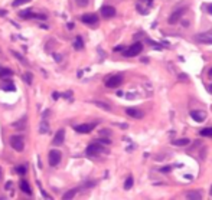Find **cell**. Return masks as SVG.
<instances>
[{
	"label": "cell",
	"instance_id": "10",
	"mask_svg": "<svg viewBox=\"0 0 212 200\" xmlns=\"http://www.w3.org/2000/svg\"><path fill=\"white\" fill-rule=\"evenodd\" d=\"M93 128H94V124H81V125L75 127V131L81 133V134H88V133L93 131Z\"/></svg>",
	"mask_w": 212,
	"mask_h": 200
},
{
	"label": "cell",
	"instance_id": "31",
	"mask_svg": "<svg viewBox=\"0 0 212 200\" xmlns=\"http://www.w3.org/2000/svg\"><path fill=\"white\" fill-rule=\"evenodd\" d=\"M98 142H100V144H110V142H111V141H110L108 138H100V140H98Z\"/></svg>",
	"mask_w": 212,
	"mask_h": 200
},
{
	"label": "cell",
	"instance_id": "21",
	"mask_svg": "<svg viewBox=\"0 0 212 200\" xmlns=\"http://www.w3.org/2000/svg\"><path fill=\"white\" fill-rule=\"evenodd\" d=\"M77 192H78V189H72V190H69V192H66V193L64 194V197H62V199H65V200L72 199L74 196L77 194Z\"/></svg>",
	"mask_w": 212,
	"mask_h": 200
},
{
	"label": "cell",
	"instance_id": "23",
	"mask_svg": "<svg viewBox=\"0 0 212 200\" xmlns=\"http://www.w3.org/2000/svg\"><path fill=\"white\" fill-rule=\"evenodd\" d=\"M23 81H25L27 85H30V84H32V81H33V75L30 73V72H25V75H23Z\"/></svg>",
	"mask_w": 212,
	"mask_h": 200
},
{
	"label": "cell",
	"instance_id": "42",
	"mask_svg": "<svg viewBox=\"0 0 212 200\" xmlns=\"http://www.w3.org/2000/svg\"><path fill=\"white\" fill-rule=\"evenodd\" d=\"M71 95H72V92H65V94H64V97L65 98H69Z\"/></svg>",
	"mask_w": 212,
	"mask_h": 200
},
{
	"label": "cell",
	"instance_id": "11",
	"mask_svg": "<svg viewBox=\"0 0 212 200\" xmlns=\"http://www.w3.org/2000/svg\"><path fill=\"white\" fill-rule=\"evenodd\" d=\"M182 16H183V10H180V9H179V10H175V12H173L172 14L169 16V23H170V25H175V23H178Z\"/></svg>",
	"mask_w": 212,
	"mask_h": 200
},
{
	"label": "cell",
	"instance_id": "12",
	"mask_svg": "<svg viewBox=\"0 0 212 200\" xmlns=\"http://www.w3.org/2000/svg\"><path fill=\"white\" fill-rule=\"evenodd\" d=\"M64 140H65V130L61 128L56 134H55V138H53V145H61L62 142H64Z\"/></svg>",
	"mask_w": 212,
	"mask_h": 200
},
{
	"label": "cell",
	"instance_id": "49",
	"mask_svg": "<svg viewBox=\"0 0 212 200\" xmlns=\"http://www.w3.org/2000/svg\"><path fill=\"white\" fill-rule=\"evenodd\" d=\"M0 174H2V170H0Z\"/></svg>",
	"mask_w": 212,
	"mask_h": 200
},
{
	"label": "cell",
	"instance_id": "4",
	"mask_svg": "<svg viewBox=\"0 0 212 200\" xmlns=\"http://www.w3.org/2000/svg\"><path fill=\"white\" fill-rule=\"evenodd\" d=\"M10 145L13 147V150L16 151H22L23 147H25V142H23V138L19 136H14L10 138Z\"/></svg>",
	"mask_w": 212,
	"mask_h": 200
},
{
	"label": "cell",
	"instance_id": "27",
	"mask_svg": "<svg viewBox=\"0 0 212 200\" xmlns=\"http://www.w3.org/2000/svg\"><path fill=\"white\" fill-rule=\"evenodd\" d=\"M14 170H16V173H17V174L23 176L25 173H26V166H17V167L14 168Z\"/></svg>",
	"mask_w": 212,
	"mask_h": 200
},
{
	"label": "cell",
	"instance_id": "13",
	"mask_svg": "<svg viewBox=\"0 0 212 200\" xmlns=\"http://www.w3.org/2000/svg\"><path fill=\"white\" fill-rule=\"evenodd\" d=\"M126 112H127V115H128V117L137 118V120H140V118H143V117H144V114H143L140 110H137V108H127Z\"/></svg>",
	"mask_w": 212,
	"mask_h": 200
},
{
	"label": "cell",
	"instance_id": "25",
	"mask_svg": "<svg viewBox=\"0 0 212 200\" xmlns=\"http://www.w3.org/2000/svg\"><path fill=\"white\" fill-rule=\"evenodd\" d=\"M199 134H201V136H204V137H212V127L201 130V133H199Z\"/></svg>",
	"mask_w": 212,
	"mask_h": 200
},
{
	"label": "cell",
	"instance_id": "33",
	"mask_svg": "<svg viewBox=\"0 0 212 200\" xmlns=\"http://www.w3.org/2000/svg\"><path fill=\"white\" fill-rule=\"evenodd\" d=\"M53 58H55V61H56V62H61V61H62V56H61V55H58V53H55V55H53Z\"/></svg>",
	"mask_w": 212,
	"mask_h": 200
},
{
	"label": "cell",
	"instance_id": "44",
	"mask_svg": "<svg viewBox=\"0 0 212 200\" xmlns=\"http://www.w3.org/2000/svg\"><path fill=\"white\" fill-rule=\"evenodd\" d=\"M208 92H209V94H212V84L208 86Z\"/></svg>",
	"mask_w": 212,
	"mask_h": 200
},
{
	"label": "cell",
	"instance_id": "34",
	"mask_svg": "<svg viewBox=\"0 0 212 200\" xmlns=\"http://www.w3.org/2000/svg\"><path fill=\"white\" fill-rule=\"evenodd\" d=\"M170 170H172V167H169V166H166V167H163V168H162V170H160V171H162V173H167V171H170Z\"/></svg>",
	"mask_w": 212,
	"mask_h": 200
},
{
	"label": "cell",
	"instance_id": "17",
	"mask_svg": "<svg viewBox=\"0 0 212 200\" xmlns=\"http://www.w3.org/2000/svg\"><path fill=\"white\" fill-rule=\"evenodd\" d=\"M2 89L3 91H14L16 89V86H14V84L12 82V81H5V82H2Z\"/></svg>",
	"mask_w": 212,
	"mask_h": 200
},
{
	"label": "cell",
	"instance_id": "40",
	"mask_svg": "<svg viewBox=\"0 0 212 200\" xmlns=\"http://www.w3.org/2000/svg\"><path fill=\"white\" fill-rule=\"evenodd\" d=\"M206 10H208V12L212 14V5H208V6H206Z\"/></svg>",
	"mask_w": 212,
	"mask_h": 200
},
{
	"label": "cell",
	"instance_id": "41",
	"mask_svg": "<svg viewBox=\"0 0 212 200\" xmlns=\"http://www.w3.org/2000/svg\"><path fill=\"white\" fill-rule=\"evenodd\" d=\"M6 10H3V9H0V16H6Z\"/></svg>",
	"mask_w": 212,
	"mask_h": 200
},
{
	"label": "cell",
	"instance_id": "7",
	"mask_svg": "<svg viewBox=\"0 0 212 200\" xmlns=\"http://www.w3.org/2000/svg\"><path fill=\"white\" fill-rule=\"evenodd\" d=\"M81 20L84 23H87V25H95L98 22V16L94 14V13H87L84 16H81Z\"/></svg>",
	"mask_w": 212,
	"mask_h": 200
},
{
	"label": "cell",
	"instance_id": "19",
	"mask_svg": "<svg viewBox=\"0 0 212 200\" xmlns=\"http://www.w3.org/2000/svg\"><path fill=\"white\" fill-rule=\"evenodd\" d=\"M19 16L22 19H30V17H36V14H33L32 10H23L19 13Z\"/></svg>",
	"mask_w": 212,
	"mask_h": 200
},
{
	"label": "cell",
	"instance_id": "5",
	"mask_svg": "<svg viewBox=\"0 0 212 200\" xmlns=\"http://www.w3.org/2000/svg\"><path fill=\"white\" fill-rule=\"evenodd\" d=\"M191 117H192L193 121H196V123H204L206 120V112L204 110H193L191 111Z\"/></svg>",
	"mask_w": 212,
	"mask_h": 200
},
{
	"label": "cell",
	"instance_id": "39",
	"mask_svg": "<svg viewBox=\"0 0 212 200\" xmlns=\"http://www.w3.org/2000/svg\"><path fill=\"white\" fill-rule=\"evenodd\" d=\"M179 79H183V81H188V77H186V75H183V73H182V75H179Z\"/></svg>",
	"mask_w": 212,
	"mask_h": 200
},
{
	"label": "cell",
	"instance_id": "26",
	"mask_svg": "<svg viewBox=\"0 0 212 200\" xmlns=\"http://www.w3.org/2000/svg\"><path fill=\"white\" fill-rule=\"evenodd\" d=\"M13 127L16 130H23V128H25V118H23V120H20L19 123H14Z\"/></svg>",
	"mask_w": 212,
	"mask_h": 200
},
{
	"label": "cell",
	"instance_id": "22",
	"mask_svg": "<svg viewBox=\"0 0 212 200\" xmlns=\"http://www.w3.org/2000/svg\"><path fill=\"white\" fill-rule=\"evenodd\" d=\"M39 131H40V134H46L48 131H49V125H48L46 121H42V123H40Z\"/></svg>",
	"mask_w": 212,
	"mask_h": 200
},
{
	"label": "cell",
	"instance_id": "48",
	"mask_svg": "<svg viewBox=\"0 0 212 200\" xmlns=\"http://www.w3.org/2000/svg\"><path fill=\"white\" fill-rule=\"evenodd\" d=\"M211 196H212V189H211Z\"/></svg>",
	"mask_w": 212,
	"mask_h": 200
},
{
	"label": "cell",
	"instance_id": "36",
	"mask_svg": "<svg viewBox=\"0 0 212 200\" xmlns=\"http://www.w3.org/2000/svg\"><path fill=\"white\" fill-rule=\"evenodd\" d=\"M114 51H115V52H120V51H124V46H117V48H114Z\"/></svg>",
	"mask_w": 212,
	"mask_h": 200
},
{
	"label": "cell",
	"instance_id": "3",
	"mask_svg": "<svg viewBox=\"0 0 212 200\" xmlns=\"http://www.w3.org/2000/svg\"><path fill=\"white\" fill-rule=\"evenodd\" d=\"M123 84V77L121 75H114L106 79V86L107 88H117Z\"/></svg>",
	"mask_w": 212,
	"mask_h": 200
},
{
	"label": "cell",
	"instance_id": "2",
	"mask_svg": "<svg viewBox=\"0 0 212 200\" xmlns=\"http://www.w3.org/2000/svg\"><path fill=\"white\" fill-rule=\"evenodd\" d=\"M104 151V147L100 144V142H94V144H91V145H88L87 147V155H90V157H95V155L101 154Z\"/></svg>",
	"mask_w": 212,
	"mask_h": 200
},
{
	"label": "cell",
	"instance_id": "47",
	"mask_svg": "<svg viewBox=\"0 0 212 200\" xmlns=\"http://www.w3.org/2000/svg\"><path fill=\"white\" fill-rule=\"evenodd\" d=\"M143 2H146V0H143ZM147 2H149V3H152L153 0H147Z\"/></svg>",
	"mask_w": 212,
	"mask_h": 200
},
{
	"label": "cell",
	"instance_id": "28",
	"mask_svg": "<svg viewBox=\"0 0 212 200\" xmlns=\"http://www.w3.org/2000/svg\"><path fill=\"white\" fill-rule=\"evenodd\" d=\"M95 105H98L100 108H103V110H106V111H110L111 110V108H110V107H108V105H107V104H104V102H100V101H95Z\"/></svg>",
	"mask_w": 212,
	"mask_h": 200
},
{
	"label": "cell",
	"instance_id": "29",
	"mask_svg": "<svg viewBox=\"0 0 212 200\" xmlns=\"http://www.w3.org/2000/svg\"><path fill=\"white\" fill-rule=\"evenodd\" d=\"M27 2H30V0H14L13 2V7H17V6H22V5H25Z\"/></svg>",
	"mask_w": 212,
	"mask_h": 200
},
{
	"label": "cell",
	"instance_id": "37",
	"mask_svg": "<svg viewBox=\"0 0 212 200\" xmlns=\"http://www.w3.org/2000/svg\"><path fill=\"white\" fill-rule=\"evenodd\" d=\"M59 97H61V94H58V92H53V95H52L53 99H58Z\"/></svg>",
	"mask_w": 212,
	"mask_h": 200
},
{
	"label": "cell",
	"instance_id": "1",
	"mask_svg": "<svg viewBox=\"0 0 212 200\" xmlns=\"http://www.w3.org/2000/svg\"><path fill=\"white\" fill-rule=\"evenodd\" d=\"M143 51V43H140V42H136V43H133L130 48H127L126 51H123L124 53V56H136V55H139L140 52Z\"/></svg>",
	"mask_w": 212,
	"mask_h": 200
},
{
	"label": "cell",
	"instance_id": "30",
	"mask_svg": "<svg viewBox=\"0 0 212 200\" xmlns=\"http://www.w3.org/2000/svg\"><path fill=\"white\" fill-rule=\"evenodd\" d=\"M75 2H77V5H78L80 7H87L90 0H75Z\"/></svg>",
	"mask_w": 212,
	"mask_h": 200
},
{
	"label": "cell",
	"instance_id": "46",
	"mask_svg": "<svg viewBox=\"0 0 212 200\" xmlns=\"http://www.w3.org/2000/svg\"><path fill=\"white\" fill-rule=\"evenodd\" d=\"M68 29H74V23H68Z\"/></svg>",
	"mask_w": 212,
	"mask_h": 200
},
{
	"label": "cell",
	"instance_id": "35",
	"mask_svg": "<svg viewBox=\"0 0 212 200\" xmlns=\"http://www.w3.org/2000/svg\"><path fill=\"white\" fill-rule=\"evenodd\" d=\"M42 192V196L45 197V199H52V197H49V194H46V192H43V190H40Z\"/></svg>",
	"mask_w": 212,
	"mask_h": 200
},
{
	"label": "cell",
	"instance_id": "16",
	"mask_svg": "<svg viewBox=\"0 0 212 200\" xmlns=\"http://www.w3.org/2000/svg\"><path fill=\"white\" fill-rule=\"evenodd\" d=\"M13 75V71L9 69V68H0V78L2 79H6V78H10Z\"/></svg>",
	"mask_w": 212,
	"mask_h": 200
},
{
	"label": "cell",
	"instance_id": "8",
	"mask_svg": "<svg viewBox=\"0 0 212 200\" xmlns=\"http://www.w3.org/2000/svg\"><path fill=\"white\" fill-rule=\"evenodd\" d=\"M196 40L201 42V43H208V45H212V32L201 33V35L196 36Z\"/></svg>",
	"mask_w": 212,
	"mask_h": 200
},
{
	"label": "cell",
	"instance_id": "43",
	"mask_svg": "<svg viewBox=\"0 0 212 200\" xmlns=\"http://www.w3.org/2000/svg\"><path fill=\"white\" fill-rule=\"evenodd\" d=\"M10 187H12V183H10V181H7V183H6V190H9Z\"/></svg>",
	"mask_w": 212,
	"mask_h": 200
},
{
	"label": "cell",
	"instance_id": "45",
	"mask_svg": "<svg viewBox=\"0 0 212 200\" xmlns=\"http://www.w3.org/2000/svg\"><path fill=\"white\" fill-rule=\"evenodd\" d=\"M208 77H209V78H212V68H211V69H209V71H208Z\"/></svg>",
	"mask_w": 212,
	"mask_h": 200
},
{
	"label": "cell",
	"instance_id": "14",
	"mask_svg": "<svg viewBox=\"0 0 212 200\" xmlns=\"http://www.w3.org/2000/svg\"><path fill=\"white\" fill-rule=\"evenodd\" d=\"M186 199L188 200H201L202 199V193L201 192H188L186 193Z\"/></svg>",
	"mask_w": 212,
	"mask_h": 200
},
{
	"label": "cell",
	"instance_id": "6",
	"mask_svg": "<svg viewBox=\"0 0 212 200\" xmlns=\"http://www.w3.org/2000/svg\"><path fill=\"white\" fill-rule=\"evenodd\" d=\"M61 163V153L59 151H56V150H52V151H49V164L55 167V166H58Z\"/></svg>",
	"mask_w": 212,
	"mask_h": 200
},
{
	"label": "cell",
	"instance_id": "20",
	"mask_svg": "<svg viewBox=\"0 0 212 200\" xmlns=\"http://www.w3.org/2000/svg\"><path fill=\"white\" fill-rule=\"evenodd\" d=\"M189 141H191V140H188V138H179V140H173L172 144L173 145H180V147H182V145H188Z\"/></svg>",
	"mask_w": 212,
	"mask_h": 200
},
{
	"label": "cell",
	"instance_id": "38",
	"mask_svg": "<svg viewBox=\"0 0 212 200\" xmlns=\"http://www.w3.org/2000/svg\"><path fill=\"white\" fill-rule=\"evenodd\" d=\"M136 95H133V92H130V95H127V99H134Z\"/></svg>",
	"mask_w": 212,
	"mask_h": 200
},
{
	"label": "cell",
	"instance_id": "32",
	"mask_svg": "<svg viewBox=\"0 0 212 200\" xmlns=\"http://www.w3.org/2000/svg\"><path fill=\"white\" fill-rule=\"evenodd\" d=\"M13 55H14V56H16V58H17V59H19L20 62H25V59H23V56H22V55H19L17 52H13Z\"/></svg>",
	"mask_w": 212,
	"mask_h": 200
},
{
	"label": "cell",
	"instance_id": "9",
	"mask_svg": "<svg viewBox=\"0 0 212 200\" xmlns=\"http://www.w3.org/2000/svg\"><path fill=\"white\" fill-rule=\"evenodd\" d=\"M101 14H103L106 19L114 17V16H115V9H114L113 6H103L101 7Z\"/></svg>",
	"mask_w": 212,
	"mask_h": 200
},
{
	"label": "cell",
	"instance_id": "18",
	"mask_svg": "<svg viewBox=\"0 0 212 200\" xmlns=\"http://www.w3.org/2000/svg\"><path fill=\"white\" fill-rule=\"evenodd\" d=\"M74 48L77 49V51H81L82 48H84V42H82V38L81 36H77L75 40H74Z\"/></svg>",
	"mask_w": 212,
	"mask_h": 200
},
{
	"label": "cell",
	"instance_id": "24",
	"mask_svg": "<svg viewBox=\"0 0 212 200\" xmlns=\"http://www.w3.org/2000/svg\"><path fill=\"white\" fill-rule=\"evenodd\" d=\"M133 183H134V181H133V177L131 176H128L126 183H124V189H126V190H130V189L133 187Z\"/></svg>",
	"mask_w": 212,
	"mask_h": 200
},
{
	"label": "cell",
	"instance_id": "15",
	"mask_svg": "<svg viewBox=\"0 0 212 200\" xmlns=\"http://www.w3.org/2000/svg\"><path fill=\"white\" fill-rule=\"evenodd\" d=\"M20 190L23 192V193H26V194H32V189L29 187V183L25 180H20Z\"/></svg>",
	"mask_w": 212,
	"mask_h": 200
}]
</instances>
